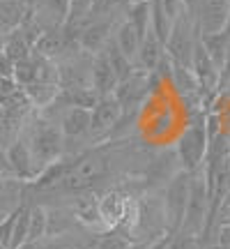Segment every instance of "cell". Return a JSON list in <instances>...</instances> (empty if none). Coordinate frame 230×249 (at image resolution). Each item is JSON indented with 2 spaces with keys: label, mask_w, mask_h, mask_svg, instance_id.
<instances>
[{
  "label": "cell",
  "mask_w": 230,
  "mask_h": 249,
  "mask_svg": "<svg viewBox=\"0 0 230 249\" xmlns=\"http://www.w3.org/2000/svg\"><path fill=\"white\" fill-rule=\"evenodd\" d=\"M124 18H127V21L138 30V35L143 37L145 33H148V28H150V0H143V2H133V5H129Z\"/></svg>",
  "instance_id": "cell-23"
},
{
  "label": "cell",
  "mask_w": 230,
  "mask_h": 249,
  "mask_svg": "<svg viewBox=\"0 0 230 249\" xmlns=\"http://www.w3.org/2000/svg\"><path fill=\"white\" fill-rule=\"evenodd\" d=\"M0 173H5V176H12V173H9V164H7V155H5V148H0Z\"/></svg>",
  "instance_id": "cell-29"
},
{
  "label": "cell",
  "mask_w": 230,
  "mask_h": 249,
  "mask_svg": "<svg viewBox=\"0 0 230 249\" xmlns=\"http://www.w3.org/2000/svg\"><path fill=\"white\" fill-rule=\"evenodd\" d=\"M194 23L198 35L226 30L230 26V0H198L194 9Z\"/></svg>",
  "instance_id": "cell-10"
},
{
  "label": "cell",
  "mask_w": 230,
  "mask_h": 249,
  "mask_svg": "<svg viewBox=\"0 0 230 249\" xmlns=\"http://www.w3.org/2000/svg\"><path fill=\"white\" fill-rule=\"evenodd\" d=\"M150 90H152V74L143 70H133L127 79L117 83L113 97L122 107V113H141Z\"/></svg>",
  "instance_id": "cell-7"
},
{
  "label": "cell",
  "mask_w": 230,
  "mask_h": 249,
  "mask_svg": "<svg viewBox=\"0 0 230 249\" xmlns=\"http://www.w3.org/2000/svg\"><path fill=\"white\" fill-rule=\"evenodd\" d=\"M21 136L26 139L28 148H30L37 176L49 164H53L55 160L62 157V134H60V127H58V120H51V118L42 116L37 108L23 123Z\"/></svg>",
  "instance_id": "cell-1"
},
{
  "label": "cell",
  "mask_w": 230,
  "mask_h": 249,
  "mask_svg": "<svg viewBox=\"0 0 230 249\" xmlns=\"http://www.w3.org/2000/svg\"><path fill=\"white\" fill-rule=\"evenodd\" d=\"M2 55L9 58L12 62L26 60V58L33 55V39L21 26L2 37Z\"/></svg>",
  "instance_id": "cell-16"
},
{
  "label": "cell",
  "mask_w": 230,
  "mask_h": 249,
  "mask_svg": "<svg viewBox=\"0 0 230 249\" xmlns=\"http://www.w3.org/2000/svg\"><path fill=\"white\" fill-rule=\"evenodd\" d=\"M99 53H101L108 60V65H111V70L115 71L117 81H124L133 70H136V67H133V62L129 60V58H127V55H124L122 51L117 49V46H115L113 39H108L106 44H104V49H101Z\"/></svg>",
  "instance_id": "cell-20"
},
{
  "label": "cell",
  "mask_w": 230,
  "mask_h": 249,
  "mask_svg": "<svg viewBox=\"0 0 230 249\" xmlns=\"http://www.w3.org/2000/svg\"><path fill=\"white\" fill-rule=\"evenodd\" d=\"M90 83H92V90L97 92L99 97L113 95L117 83H120L117 76H115V71L111 70L108 60L101 53L92 55V62H90Z\"/></svg>",
  "instance_id": "cell-14"
},
{
  "label": "cell",
  "mask_w": 230,
  "mask_h": 249,
  "mask_svg": "<svg viewBox=\"0 0 230 249\" xmlns=\"http://www.w3.org/2000/svg\"><path fill=\"white\" fill-rule=\"evenodd\" d=\"M164 53H166V51H164V42L148 28V33L141 37V46H138L136 58H133V67L152 74V71L159 67Z\"/></svg>",
  "instance_id": "cell-13"
},
{
  "label": "cell",
  "mask_w": 230,
  "mask_h": 249,
  "mask_svg": "<svg viewBox=\"0 0 230 249\" xmlns=\"http://www.w3.org/2000/svg\"><path fill=\"white\" fill-rule=\"evenodd\" d=\"M5 155H7V164H9V173L14 178L23 180V182H30V180L37 178L35 171V161H33V155H30V148H28L26 139L18 134L14 141L5 148Z\"/></svg>",
  "instance_id": "cell-11"
},
{
  "label": "cell",
  "mask_w": 230,
  "mask_h": 249,
  "mask_svg": "<svg viewBox=\"0 0 230 249\" xmlns=\"http://www.w3.org/2000/svg\"><path fill=\"white\" fill-rule=\"evenodd\" d=\"M37 76V62H35V55H30L26 60H18L14 62L12 67V81L16 83V88H26L30 86Z\"/></svg>",
  "instance_id": "cell-24"
},
{
  "label": "cell",
  "mask_w": 230,
  "mask_h": 249,
  "mask_svg": "<svg viewBox=\"0 0 230 249\" xmlns=\"http://www.w3.org/2000/svg\"><path fill=\"white\" fill-rule=\"evenodd\" d=\"M196 42H198V30H196L194 17H191L189 12H184V14L173 23V28H170L168 39H166V44H164V51H166V55H168V60L173 62V65L189 67Z\"/></svg>",
  "instance_id": "cell-6"
},
{
  "label": "cell",
  "mask_w": 230,
  "mask_h": 249,
  "mask_svg": "<svg viewBox=\"0 0 230 249\" xmlns=\"http://www.w3.org/2000/svg\"><path fill=\"white\" fill-rule=\"evenodd\" d=\"M182 2H184V9H186V12L194 17V9H196V5H198V0H182Z\"/></svg>",
  "instance_id": "cell-31"
},
{
  "label": "cell",
  "mask_w": 230,
  "mask_h": 249,
  "mask_svg": "<svg viewBox=\"0 0 230 249\" xmlns=\"http://www.w3.org/2000/svg\"><path fill=\"white\" fill-rule=\"evenodd\" d=\"M46 238V208L39 203H30V217H28V240L37 242Z\"/></svg>",
  "instance_id": "cell-22"
},
{
  "label": "cell",
  "mask_w": 230,
  "mask_h": 249,
  "mask_svg": "<svg viewBox=\"0 0 230 249\" xmlns=\"http://www.w3.org/2000/svg\"><path fill=\"white\" fill-rule=\"evenodd\" d=\"M210 219V194H207V182H205L203 169L191 176V189H189V201H186L184 219L180 226V233L200 238Z\"/></svg>",
  "instance_id": "cell-3"
},
{
  "label": "cell",
  "mask_w": 230,
  "mask_h": 249,
  "mask_svg": "<svg viewBox=\"0 0 230 249\" xmlns=\"http://www.w3.org/2000/svg\"><path fill=\"white\" fill-rule=\"evenodd\" d=\"M124 17H90L83 28H81V35H79V46L83 53L88 55H95L99 53L104 44H106L108 39L113 37V30L115 26L122 21Z\"/></svg>",
  "instance_id": "cell-9"
},
{
  "label": "cell",
  "mask_w": 230,
  "mask_h": 249,
  "mask_svg": "<svg viewBox=\"0 0 230 249\" xmlns=\"http://www.w3.org/2000/svg\"><path fill=\"white\" fill-rule=\"evenodd\" d=\"M120 2H124V5H133V2H143V0H120Z\"/></svg>",
  "instance_id": "cell-33"
},
{
  "label": "cell",
  "mask_w": 230,
  "mask_h": 249,
  "mask_svg": "<svg viewBox=\"0 0 230 249\" xmlns=\"http://www.w3.org/2000/svg\"><path fill=\"white\" fill-rule=\"evenodd\" d=\"M120 118H122V107L117 104L113 95L99 97L95 107L90 108V145L108 141V136L115 129V124L120 123Z\"/></svg>",
  "instance_id": "cell-8"
},
{
  "label": "cell",
  "mask_w": 230,
  "mask_h": 249,
  "mask_svg": "<svg viewBox=\"0 0 230 249\" xmlns=\"http://www.w3.org/2000/svg\"><path fill=\"white\" fill-rule=\"evenodd\" d=\"M90 12H92V0H69L65 23H74V26L83 28V23L90 18Z\"/></svg>",
  "instance_id": "cell-25"
},
{
  "label": "cell",
  "mask_w": 230,
  "mask_h": 249,
  "mask_svg": "<svg viewBox=\"0 0 230 249\" xmlns=\"http://www.w3.org/2000/svg\"><path fill=\"white\" fill-rule=\"evenodd\" d=\"M28 217H30V203L18 205V210L14 213V222H12V231H9V245L7 249H18L23 247L28 240Z\"/></svg>",
  "instance_id": "cell-21"
},
{
  "label": "cell",
  "mask_w": 230,
  "mask_h": 249,
  "mask_svg": "<svg viewBox=\"0 0 230 249\" xmlns=\"http://www.w3.org/2000/svg\"><path fill=\"white\" fill-rule=\"evenodd\" d=\"M177 171H180V161H177V155L173 150V145L170 148L152 150L148 161L143 164L141 173H138L143 192L145 194H159Z\"/></svg>",
  "instance_id": "cell-4"
},
{
  "label": "cell",
  "mask_w": 230,
  "mask_h": 249,
  "mask_svg": "<svg viewBox=\"0 0 230 249\" xmlns=\"http://www.w3.org/2000/svg\"><path fill=\"white\" fill-rule=\"evenodd\" d=\"M28 17V0H0V37L16 30Z\"/></svg>",
  "instance_id": "cell-17"
},
{
  "label": "cell",
  "mask_w": 230,
  "mask_h": 249,
  "mask_svg": "<svg viewBox=\"0 0 230 249\" xmlns=\"http://www.w3.org/2000/svg\"><path fill=\"white\" fill-rule=\"evenodd\" d=\"M207 242H214L219 249H230V226L228 224H219V226H214Z\"/></svg>",
  "instance_id": "cell-26"
},
{
  "label": "cell",
  "mask_w": 230,
  "mask_h": 249,
  "mask_svg": "<svg viewBox=\"0 0 230 249\" xmlns=\"http://www.w3.org/2000/svg\"><path fill=\"white\" fill-rule=\"evenodd\" d=\"M198 249H219V247H216L214 242H200V247Z\"/></svg>",
  "instance_id": "cell-32"
},
{
  "label": "cell",
  "mask_w": 230,
  "mask_h": 249,
  "mask_svg": "<svg viewBox=\"0 0 230 249\" xmlns=\"http://www.w3.org/2000/svg\"><path fill=\"white\" fill-rule=\"evenodd\" d=\"M23 189H26L23 180L0 173V222L23 203Z\"/></svg>",
  "instance_id": "cell-15"
},
{
  "label": "cell",
  "mask_w": 230,
  "mask_h": 249,
  "mask_svg": "<svg viewBox=\"0 0 230 249\" xmlns=\"http://www.w3.org/2000/svg\"><path fill=\"white\" fill-rule=\"evenodd\" d=\"M115 42V46L122 51L129 60L133 62V58H136V51H138V46H141V35H138V30L127 21V18H122L117 26H115L113 30V37H111Z\"/></svg>",
  "instance_id": "cell-18"
},
{
  "label": "cell",
  "mask_w": 230,
  "mask_h": 249,
  "mask_svg": "<svg viewBox=\"0 0 230 249\" xmlns=\"http://www.w3.org/2000/svg\"><path fill=\"white\" fill-rule=\"evenodd\" d=\"M207 141H210V136H207V116L198 108V111L191 113V120L184 127V132L180 134L177 141L173 143L180 169L189 171V173H196V171L203 169Z\"/></svg>",
  "instance_id": "cell-2"
},
{
  "label": "cell",
  "mask_w": 230,
  "mask_h": 249,
  "mask_svg": "<svg viewBox=\"0 0 230 249\" xmlns=\"http://www.w3.org/2000/svg\"><path fill=\"white\" fill-rule=\"evenodd\" d=\"M191 176L189 171H177L175 176L168 180V185L161 189V205H164V214H166V229L168 233L175 235L182 226L186 210V201H189V189H191Z\"/></svg>",
  "instance_id": "cell-5"
},
{
  "label": "cell",
  "mask_w": 230,
  "mask_h": 249,
  "mask_svg": "<svg viewBox=\"0 0 230 249\" xmlns=\"http://www.w3.org/2000/svg\"><path fill=\"white\" fill-rule=\"evenodd\" d=\"M26 92V97L30 99V104L35 108H44L51 102H55V97L60 95V83H46V81H33L30 86L21 88Z\"/></svg>",
  "instance_id": "cell-19"
},
{
  "label": "cell",
  "mask_w": 230,
  "mask_h": 249,
  "mask_svg": "<svg viewBox=\"0 0 230 249\" xmlns=\"http://www.w3.org/2000/svg\"><path fill=\"white\" fill-rule=\"evenodd\" d=\"M226 166H228V173H230V148H228V157H226Z\"/></svg>",
  "instance_id": "cell-34"
},
{
  "label": "cell",
  "mask_w": 230,
  "mask_h": 249,
  "mask_svg": "<svg viewBox=\"0 0 230 249\" xmlns=\"http://www.w3.org/2000/svg\"><path fill=\"white\" fill-rule=\"evenodd\" d=\"M200 247V238L196 235H186V233H180L177 231L170 240V247L168 249H198Z\"/></svg>",
  "instance_id": "cell-28"
},
{
  "label": "cell",
  "mask_w": 230,
  "mask_h": 249,
  "mask_svg": "<svg viewBox=\"0 0 230 249\" xmlns=\"http://www.w3.org/2000/svg\"><path fill=\"white\" fill-rule=\"evenodd\" d=\"M124 249H150V245L148 242H127Z\"/></svg>",
  "instance_id": "cell-30"
},
{
  "label": "cell",
  "mask_w": 230,
  "mask_h": 249,
  "mask_svg": "<svg viewBox=\"0 0 230 249\" xmlns=\"http://www.w3.org/2000/svg\"><path fill=\"white\" fill-rule=\"evenodd\" d=\"M46 208V238H55V235H67L74 233L79 226V219L67 203H51Z\"/></svg>",
  "instance_id": "cell-12"
},
{
  "label": "cell",
  "mask_w": 230,
  "mask_h": 249,
  "mask_svg": "<svg viewBox=\"0 0 230 249\" xmlns=\"http://www.w3.org/2000/svg\"><path fill=\"white\" fill-rule=\"evenodd\" d=\"M159 2V7L164 9V14L170 18V23H175L177 18L184 14L186 9H184V2L182 0H157Z\"/></svg>",
  "instance_id": "cell-27"
}]
</instances>
